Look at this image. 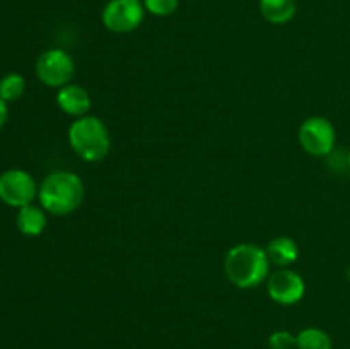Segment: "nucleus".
<instances>
[{"mask_svg":"<svg viewBox=\"0 0 350 349\" xmlns=\"http://www.w3.org/2000/svg\"><path fill=\"white\" fill-rule=\"evenodd\" d=\"M224 272L239 289H253L267 283L270 276V260L265 248L253 243H239L232 246L226 255Z\"/></svg>","mask_w":350,"mask_h":349,"instance_id":"nucleus-1","label":"nucleus"},{"mask_svg":"<svg viewBox=\"0 0 350 349\" xmlns=\"http://www.w3.org/2000/svg\"><path fill=\"white\" fill-rule=\"evenodd\" d=\"M40 205L53 216H67L84 202V183L74 171H51L40 185Z\"/></svg>","mask_w":350,"mask_h":349,"instance_id":"nucleus-2","label":"nucleus"},{"mask_svg":"<svg viewBox=\"0 0 350 349\" xmlns=\"http://www.w3.org/2000/svg\"><path fill=\"white\" fill-rule=\"evenodd\" d=\"M68 144L81 159L88 163H99L111 149V135L108 127L98 116L85 115L75 118L68 127Z\"/></svg>","mask_w":350,"mask_h":349,"instance_id":"nucleus-3","label":"nucleus"},{"mask_svg":"<svg viewBox=\"0 0 350 349\" xmlns=\"http://www.w3.org/2000/svg\"><path fill=\"white\" fill-rule=\"evenodd\" d=\"M146 17L142 0H109L101 12L103 26L115 34H129L139 29Z\"/></svg>","mask_w":350,"mask_h":349,"instance_id":"nucleus-4","label":"nucleus"},{"mask_svg":"<svg viewBox=\"0 0 350 349\" xmlns=\"http://www.w3.org/2000/svg\"><path fill=\"white\" fill-rule=\"evenodd\" d=\"M36 75L48 88H64L75 75L74 58L62 48H50L38 57Z\"/></svg>","mask_w":350,"mask_h":349,"instance_id":"nucleus-5","label":"nucleus"},{"mask_svg":"<svg viewBox=\"0 0 350 349\" xmlns=\"http://www.w3.org/2000/svg\"><path fill=\"white\" fill-rule=\"evenodd\" d=\"M299 144L308 154L325 157L334 153L337 132L334 123L325 116H310L299 127Z\"/></svg>","mask_w":350,"mask_h":349,"instance_id":"nucleus-6","label":"nucleus"},{"mask_svg":"<svg viewBox=\"0 0 350 349\" xmlns=\"http://www.w3.org/2000/svg\"><path fill=\"white\" fill-rule=\"evenodd\" d=\"M38 192L40 187L33 174L27 171L12 168L0 174V201L10 207L21 209L33 204L34 198L38 197Z\"/></svg>","mask_w":350,"mask_h":349,"instance_id":"nucleus-7","label":"nucleus"},{"mask_svg":"<svg viewBox=\"0 0 350 349\" xmlns=\"http://www.w3.org/2000/svg\"><path fill=\"white\" fill-rule=\"evenodd\" d=\"M267 293L275 303L291 307L299 303L306 293L304 279L289 267H279L277 270L270 272L267 279Z\"/></svg>","mask_w":350,"mask_h":349,"instance_id":"nucleus-8","label":"nucleus"},{"mask_svg":"<svg viewBox=\"0 0 350 349\" xmlns=\"http://www.w3.org/2000/svg\"><path fill=\"white\" fill-rule=\"evenodd\" d=\"M57 105L65 115L81 118V116L88 115V112L91 109V96L82 86L70 82L58 89Z\"/></svg>","mask_w":350,"mask_h":349,"instance_id":"nucleus-9","label":"nucleus"},{"mask_svg":"<svg viewBox=\"0 0 350 349\" xmlns=\"http://www.w3.org/2000/svg\"><path fill=\"white\" fill-rule=\"evenodd\" d=\"M270 263L277 267H289L299 257V246L291 236H277L270 240L265 248Z\"/></svg>","mask_w":350,"mask_h":349,"instance_id":"nucleus-10","label":"nucleus"},{"mask_svg":"<svg viewBox=\"0 0 350 349\" xmlns=\"http://www.w3.org/2000/svg\"><path fill=\"white\" fill-rule=\"evenodd\" d=\"M258 10L267 23L282 26L296 17L297 2L296 0H258Z\"/></svg>","mask_w":350,"mask_h":349,"instance_id":"nucleus-11","label":"nucleus"},{"mask_svg":"<svg viewBox=\"0 0 350 349\" xmlns=\"http://www.w3.org/2000/svg\"><path fill=\"white\" fill-rule=\"evenodd\" d=\"M17 229L26 236H40L46 228V211L41 205H24L16 218Z\"/></svg>","mask_w":350,"mask_h":349,"instance_id":"nucleus-12","label":"nucleus"},{"mask_svg":"<svg viewBox=\"0 0 350 349\" xmlns=\"http://www.w3.org/2000/svg\"><path fill=\"white\" fill-rule=\"evenodd\" d=\"M297 349H332V339L325 331L318 327L303 328L296 335Z\"/></svg>","mask_w":350,"mask_h":349,"instance_id":"nucleus-13","label":"nucleus"},{"mask_svg":"<svg viewBox=\"0 0 350 349\" xmlns=\"http://www.w3.org/2000/svg\"><path fill=\"white\" fill-rule=\"evenodd\" d=\"M24 91H26V81L17 72H10L0 79V98L3 101H17L23 98Z\"/></svg>","mask_w":350,"mask_h":349,"instance_id":"nucleus-14","label":"nucleus"},{"mask_svg":"<svg viewBox=\"0 0 350 349\" xmlns=\"http://www.w3.org/2000/svg\"><path fill=\"white\" fill-rule=\"evenodd\" d=\"M146 12L156 17H167L173 16L178 10L180 0H142Z\"/></svg>","mask_w":350,"mask_h":349,"instance_id":"nucleus-15","label":"nucleus"},{"mask_svg":"<svg viewBox=\"0 0 350 349\" xmlns=\"http://www.w3.org/2000/svg\"><path fill=\"white\" fill-rule=\"evenodd\" d=\"M270 349H294L296 348V335L287 331H275L269 337Z\"/></svg>","mask_w":350,"mask_h":349,"instance_id":"nucleus-16","label":"nucleus"},{"mask_svg":"<svg viewBox=\"0 0 350 349\" xmlns=\"http://www.w3.org/2000/svg\"><path fill=\"white\" fill-rule=\"evenodd\" d=\"M7 118H9V108H7V101H3V99L0 98V130H2V127L5 125Z\"/></svg>","mask_w":350,"mask_h":349,"instance_id":"nucleus-17","label":"nucleus"},{"mask_svg":"<svg viewBox=\"0 0 350 349\" xmlns=\"http://www.w3.org/2000/svg\"><path fill=\"white\" fill-rule=\"evenodd\" d=\"M347 159H349V166H350V153H349V157H347Z\"/></svg>","mask_w":350,"mask_h":349,"instance_id":"nucleus-18","label":"nucleus"},{"mask_svg":"<svg viewBox=\"0 0 350 349\" xmlns=\"http://www.w3.org/2000/svg\"><path fill=\"white\" fill-rule=\"evenodd\" d=\"M349 279H350V267H349Z\"/></svg>","mask_w":350,"mask_h":349,"instance_id":"nucleus-19","label":"nucleus"}]
</instances>
